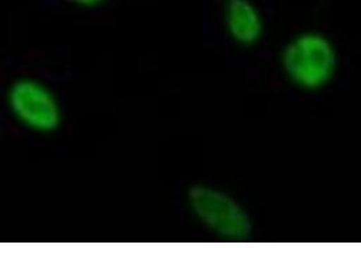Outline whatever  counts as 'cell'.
Returning a JSON list of instances; mask_svg holds the SVG:
<instances>
[{"label":"cell","instance_id":"obj_1","mask_svg":"<svg viewBox=\"0 0 361 271\" xmlns=\"http://www.w3.org/2000/svg\"><path fill=\"white\" fill-rule=\"evenodd\" d=\"M281 68L295 87L321 90L337 73L338 53L329 37L318 32H305L284 46Z\"/></svg>","mask_w":361,"mask_h":271},{"label":"cell","instance_id":"obj_2","mask_svg":"<svg viewBox=\"0 0 361 271\" xmlns=\"http://www.w3.org/2000/svg\"><path fill=\"white\" fill-rule=\"evenodd\" d=\"M188 206L202 227L223 240L242 241L253 232V220L246 208L215 186H193L188 193Z\"/></svg>","mask_w":361,"mask_h":271},{"label":"cell","instance_id":"obj_3","mask_svg":"<svg viewBox=\"0 0 361 271\" xmlns=\"http://www.w3.org/2000/svg\"><path fill=\"white\" fill-rule=\"evenodd\" d=\"M6 105L20 127L37 134L54 133L63 121V108L57 95L36 77L16 79L6 91Z\"/></svg>","mask_w":361,"mask_h":271},{"label":"cell","instance_id":"obj_4","mask_svg":"<svg viewBox=\"0 0 361 271\" xmlns=\"http://www.w3.org/2000/svg\"><path fill=\"white\" fill-rule=\"evenodd\" d=\"M227 34L243 46L257 44L265 32V20L253 0H227L223 10Z\"/></svg>","mask_w":361,"mask_h":271},{"label":"cell","instance_id":"obj_5","mask_svg":"<svg viewBox=\"0 0 361 271\" xmlns=\"http://www.w3.org/2000/svg\"><path fill=\"white\" fill-rule=\"evenodd\" d=\"M64 1L79 8H97L105 4L108 0H64Z\"/></svg>","mask_w":361,"mask_h":271}]
</instances>
